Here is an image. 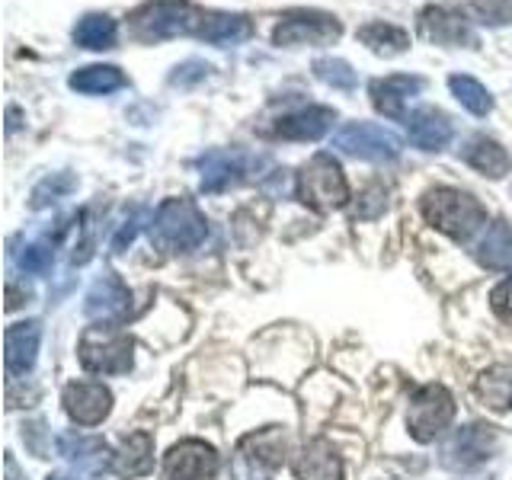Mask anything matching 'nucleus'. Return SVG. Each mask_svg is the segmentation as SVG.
Listing matches in <instances>:
<instances>
[{"instance_id": "4468645a", "label": "nucleus", "mask_w": 512, "mask_h": 480, "mask_svg": "<svg viewBox=\"0 0 512 480\" xmlns=\"http://www.w3.org/2000/svg\"><path fill=\"white\" fill-rule=\"evenodd\" d=\"M420 29H423V36L436 45H448V48H455V45L474 48L477 45V32L471 29L468 16L452 13L445 7H426L420 13Z\"/></svg>"}, {"instance_id": "c85d7f7f", "label": "nucleus", "mask_w": 512, "mask_h": 480, "mask_svg": "<svg viewBox=\"0 0 512 480\" xmlns=\"http://www.w3.org/2000/svg\"><path fill=\"white\" fill-rule=\"evenodd\" d=\"M477 397L484 400L490 410L512 407V365H493L477 378Z\"/></svg>"}, {"instance_id": "473e14b6", "label": "nucleus", "mask_w": 512, "mask_h": 480, "mask_svg": "<svg viewBox=\"0 0 512 480\" xmlns=\"http://www.w3.org/2000/svg\"><path fill=\"white\" fill-rule=\"evenodd\" d=\"M52 260H55V237L45 234V237L32 240V244L23 247L20 269L29 272V276H45V272L52 269Z\"/></svg>"}, {"instance_id": "c9c22d12", "label": "nucleus", "mask_w": 512, "mask_h": 480, "mask_svg": "<svg viewBox=\"0 0 512 480\" xmlns=\"http://www.w3.org/2000/svg\"><path fill=\"white\" fill-rule=\"evenodd\" d=\"M490 304H493V311L500 314L503 320H512V279H503L500 285L493 288Z\"/></svg>"}, {"instance_id": "f8f14e48", "label": "nucleus", "mask_w": 512, "mask_h": 480, "mask_svg": "<svg viewBox=\"0 0 512 480\" xmlns=\"http://www.w3.org/2000/svg\"><path fill=\"white\" fill-rule=\"evenodd\" d=\"M164 471L170 480H205L218 471V452L199 439H186L170 448Z\"/></svg>"}, {"instance_id": "412c9836", "label": "nucleus", "mask_w": 512, "mask_h": 480, "mask_svg": "<svg viewBox=\"0 0 512 480\" xmlns=\"http://www.w3.org/2000/svg\"><path fill=\"white\" fill-rule=\"evenodd\" d=\"M58 452L77 464L80 471L100 474L109 464V448L103 439H90V436H74V432H61L58 436Z\"/></svg>"}, {"instance_id": "e433bc0d", "label": "nucleus", "mask_w": 512, "mask_h": 480, "mask_svg": "<svg viewBox=\"0 0 512 480\" xmlns=\"http://www.w3.org/2000/svg\"><path fill=\"white\" fill-rule=\"evenodd\" d=\"M135 234H138V221H125L119 228V234H116V240H112V250L122 253L125 244H132V240H135Z\"/></svg>"}, {"instance_id": "1a4fd4ad", "label": "nucleus", "mask_w": 512, "mask_h": 480, "mask_svg": "<svg viewBox=\"0 0 512 480\" xmlns=\"http://www.w3.org/2000/svg\"><path fill=\"white\" fill-rule=\"evenodd\" d=\"M333 148H340L349 157H362V160H394L404 151V141L384 125L349 122L333 135Z\"/></svg>"}, {"instance_id": "4c0bfd02", "label": "nucleus", "mask_w": 512, "mask_h": 480, "mask_svg": "<svg viewBox=\"0 0 512 480\" xmlns=\"http://www.w3.org/2000/svg\"><path fill=\"white\" fill-rule=\"evenodd\" d=\"M48 480H71V477H64V474H48Z\"/></svg>"}, {"instance_id": "f257e3e1", "label": "nucleus", "mask_w": 512, "mask_h": 480, "mask_svg": "<svg viewBox=\"0 0 512 480\" xmlns=\"http://www.w3.org/2000/svg\"><path fill=\"white\" fill-rule=\"evenodd\" d=\"M423 218L432 224L436 231L455 237V240H468L480 224L487 221V208L480 205L471 192H461L452 186H439L429 189L423 202Z\"/></svg>"}, {"instance_id": "423d86ee", "label": "nucleus", "mask_w": 512, "mask_h": 480, "mask_svg": "<svg viewBox=\"0 0 512 480\" xmlns=\"http://www.w3.org/2000/svg\"><path fill=\"white\" fill-rule=\"evenodd\" d=\"M288 452V436L282 429H263V432H250L237 442V455H234V474L237 480H266L272 471L285 461Z\"/></svg>"}, {"instance_id": "2f4dec72", "label": "nucleus", "mask_w": 512, "mask_h": 480, "mask_svg": "<svg viewBox=\"0 0 512 480\" xmlns=\"http://www.w3.org/2000/svg\"><path fill=\"white\" fill-rule=\"evenodd\" d=\"M314 74H317V80H324V84L333 90H356V84H359V74L352 71V64L343 58H317Z\"/></svg>"}, {"instance_id": "c756f323", "label": "nucleus", "mask_w": 512, "mask_h": 480, "mask_svg": "<svg viewBox=\"0 0 512 480\" xmlns=\"http://www.w3.org/2000/svg\"><path fill=\"white\" fill-rule=\"evenodd\" d=\"M448 90H452L455 100L468 112H474V116H487V112L493 109L490 90L480 84V80L468 77V74H452V77H448Z\"/></svg>"}, {"instance_id": "20e7f679", "label": "nucleus", "mask_w": 512, "mask_h": 480, "mask_svg": "<svg viewBox=\"0 0 512 480\" xmlns=\"http://www.w3.org/2000/svg\"><path fill=\"white\" fill-rule=\"evenodd\" d=\"M80 365L96 375H122L132 368V340L112 324L87 327L77 346Z\"/></svg>"}, {"instance_id": "9b49d317", "label": "nucleus", "mask_w": 512, "mask_h": 480, "mask_svg": "<svg viewBox=\"0 0 512 480\" xmlns=\"http://www.w3.org/2000/svg\"><path fill=\"white\" fill-rule=\"evenodd\" d=\"M196 164L202 170V189L205 192H224V189H231L237 183H244L260 160L247 157L244 151L215 148V151H205Z\"/></svg>"}, {"instance_id": "cd10ccee", "label": "nucleus", "mask_w": 512, "mask_h": 480, "mask_svg": "<svg viewBox=\"0 0 512 480\" xmlns=\"http://www.w3.org/2000/svg\"><path fill=\"white\" fill-rule=\"evenodd\" d=\"M116 39H119V26L106 13H87L84 20L74 26V42L80 48H90V52L112 48V45H116Z\"/></svg>"}, {"instance_id": "39448f33", "label": "nucleus", "mask_w": 512, "mask_h": 480, "mask_svg": "<svg viewBox=\"0 0 512 480\" xmlns=\"http://www.w3.org/2000/svg\"><path fill=\"white\" fill-rule=\"evenodd\" d=\"M298 199L320 212L343 208L349 199V183L340 170V164L330 154H317L298 173Z\"/></svg>"}, {"instance_id": "7c9ffc66", "label": "nucleus", "mask_w": 512, "mask_h": 480, "mask_svg": "<svg viewBox=\"0 0 512 480\" xmlns=\"http://www.w3.org/2000/svg\"><path fill=\"white\" fill-rule=\"evenodd\" d=\"M458 7L474 23H487V26L512 23V4H509V0H458Z\"/></svg>"}, {"instance_id": "f3484780", "label": "nucleus", "mask_w": 512, "mask_h": 480, "mask_svg": "<svg viewBox=\"0 0 512 480\" xmlns=\"http://www.w3.org/2000/svg\"><path fill=\"white\" fill-rule=\"evenodd\" d=\"M336 122V112L330 106H308L292 116H282L276 122V135L288 141H317L324 138Z\"/></svg>"}, {"instance_id": "2eb2a0df", "label": "nucleus", "mask_w": 512, "mask_h": 480, "mask_svg": "<svg viewBox=\"0 0 512 480\" xmlns=\"http://www.w3.org/2000/svg\"><path fill=\"white\" fill-rule=\"evenodd\" d=\"M39 340H42V324L39 320H23L13 324L4 333V362L10 375H26L32 372L39 356Z\"/></svg>"}, {"instance_id": "dca6fc26", "label": "nucleus", "mask_w": 512, "mask_h": 480, "mask_svg": "<svg viewBox=\"0 0 512 480\" xmlns=\"http://www.w3.org/2000/svg\"><path fill=\"white\" fill-rule=\"evenodd\" d=\"M423 87H426V80L416 77V74H391V77H381V80H375V84H372V103L388 119H407L404 106Z\"/></svg>"}, {"instance_id": "7ed1b4c3", "label": "nucleus", "mask_w": 512, "mask_h": 480, "mask_svg": "<svg viewBox=\"0 0 512 480\" xmlns=\"http://www.w3.org/2000/svg\"><path fill=\"white\" fill-rule=\"evenodd\" d=\"M205 218L189 199H167L157 208L151 237L164 250H196L205 240Z\"/></svg>"}, {"instance_id": "a211bd4d", "label": "nucleus", "mask_w": 512, "mask_h": 480, "mask_svg": "<svg viewBox=\"0 0 512 480\" xmlns=\"http://www.w3.org/2000/svg\"><path fill=\"white\" fill-rule=\"evenodd\" d=\"M404 122H407L410 141L423 151H442L445 144L452 141V122H448L445 112L432 109V106L410 112Z\"/></svg>"}, {"instance_id": "72a5a7b5", "label": "nucleus", "mask_w": 512, "mask_h": 480, "mask_svg": "<svg viewBox=\"0 0 512 480\" xmlns=\"http://www.w3.org/2000/svg\"><path fill=\"white\" fill-rule=\"evenodd\" d=\"M74 186H77V180H74L71 173H52V176H45V180L36 189H32V208H45V205L64 199Z\"/></svg>"}, {"instance_id": "0eeeda50", "label": "nucleus", "mask_w": 512, "mask_h": 480, "mask_svg": "<svg viewBox=\"0 0 512 480\" xmlns=\"http://www.w3.org/2000/svg\"><path fill=\"white\" fill-rule=\"evenodd\" d=\"M452 420H455V397L448 394V388H442V384H423V388L413 391L407 426L416 442H432Z\"/></svg>"}, {"instance_id": "393cba45", "label": "nucleus", "mask_w": 512, "mask_h": 480, "mask_svg": "<svg viewBox=\"0 0 512 480\" xmlns=\"http://www.w3.org/2000/svg\"><path fill=\"white\" fill-rule=\"evenodd\" d=\"M359 42L372 48L375 55L381 58H394V55H404L410 48V36L407 29H400L394 23H384V20H375V23H365L359 29Z\"/></svg>"}, {"instance_id": "5701e85b", "label": "nucleus", "mask_w": 512, "mask_h": 480, "mask_svg": "<svg viewBox=\"0 0 512 480\" xmlns=\"http://www.w3.org/2000/svg\"><path fill=\"white\" fill-rule=\"evenodd\" d=\"M474 256L487 269H512V224L509 221H493L477 240Z\"/></svg>"}, {"instance_id": "b1692460", "label": "nucleus", "mask_w": 512, "mask_h": 480, "mask_svg": "<svg viewBox=\"0 0 512 480\" xmlns=\"http://www.w3.org/2000/svg\"><path fill=\"white\" fill-rule=\"evenodd\" d=\"M250 32H253L250 20H247V16H240V13H205L199 36L205 42H212V45L228 48V45L250 39Z\"/></svg>"}, {"instance_id": "aec40b11", "label": "nucleus", "mask_w": 512, "mask_h": 480, "mask_svg": "<svg viewBox=\"0 0 512 480\" xmlns=\"http://www.w3.org/2000/svg\"><path fill=\"white\" fill-rule=\"evenodd\" d=\"M295 477L298 480H343V461L324 439H317L311 445H304L295 455Z\"/></svg>"}, {"instance_id": "f03ea898", "label": "nucleus", "mask_w": 512, "mask_h": 480, "mask_svg": "<svg viewBox=\"0 0 512 480\" xmlns=\"http://www.w3.org/2000/svg\"><path fill=\"white\" fill-rule=\"evenodd\" d=\"M205 13L192 7L189 0H148L132 13V29L138 39H173V36H192L202 29Z\"/></svg>"}, {"instance_id": "f704fd0d", "label": "nucleus", "mask_w": 512, "mask_h": 480, "mask_svg": "<svg viewBox=\"0 0 512 480\" xmlns=\"http://www.w3.org/2000/svg\"><path fill=\"white\" fill-rule=\"evenodd\" d=\"M212 74V64L202 61V58H189L183 64H176L173 74H170V87H180V90H189V87H196L202 84V80Z\"/></svg>"}, {"instance_id": "4be33fe9", "label": "nucleus", "mask_w": 512, "mask_h": 480, "mask_svg": "<svg viewBox=\"0 0 512 480\" xmlns=\"http://www.w3.org/2000/svg\"><path fill=\"white\" fill-rule=\"evenodd\" d=\"M154 468V439L148 432H135L119 448V455H112V471L119 477H144Z\"/></svg>"}, {"instance_id": "6e6552de", "label": "nucleus", "mask_w": 512, "mask_h": 480, "mask_svg": "<svg viewBox=\"0 0 512 480\" xmlns=\"http://www.w3.org/2000/svg\"><path fill=\"white\" fill-rule=\"evenodd\" d=\"M343 36V23L320 10H288L272 29V42L285 48L298 45H333Z\"/></svg>"}, {"instance_id": "9d476101", "label": "nucleus", "mask_w": 512, "mask_h": 480, "mask_svg": "<svg viewBox=\"0 0 512 480\" xmlns=\"http://www.w3.org/2000/svg\"><path fill=\"white\" fill-rule=\"evenodd\" d=\"M493 452H496V429L484 426V423H474V426L458 429L455 436L445 442L442 464L452 471H468L474 464L487 461Z\"/></svg>"}, {"instance_id": "6ab92c4d", "label": "nucleus", "mask_w": 512, "mask_h": 480, "mask_svg": "<svg viewBox=\"0 0 512 480\" xmlns=\"http://www.w3.org/2000/svg\"><path fill=\"white\" fill-rule=\"evenodd\" d=\"M128 301H132V295H128V288L119 282V276L106 272V276L96 279L93 288L87 292L84 311L90 317H100V320H116V317L128 314Z\"/></svg>"}, {"instance_id": "ddd939ff", "label": "nucleus", "mask_w": 512, "mask_h": 480, "mask_svg": "<svg viewBox=\"0 0 512 480\" xmlns=\"http://www.w3.org/2000/svg\"><path fill=\"white\" fill-rule=\"evenodd\" d=\"M64 410L74 423L80 426H96L103 423L112 410V394L109 388L96 381H74L64 388Z\"/></svg>"}, {"instance_id": "bb28decb", "label": "nucleus", "mask_w": 512, "mask_h": 480, "mask_svg": "<svg viewBox=\"0 0 512 480\" xmlns=\"http://www.w3.org/2000/svg\"><path fill=\"white\" fill-rule=\"evenodd\" d=\"M71 90L77 93H90V96H106L112 90H122L128 80L119 68H112V64H87V68H77L71 74Z\"/></svg>"}, {"instance_id": "a878e982", "label": "nucleus", "mask_w": 512, "mask_h": 480, "mask_svg": "<svg viewBox=\"0 0 512 480\" xmlns=\"http://www.w3.org/2000/svg\"><path fill=\"white\" fill-rule=\"evenodd\" d=\"M464 160L477 170V173H484L490 176V180H500V176L509 173V154L500 141H493V138H474L468 148H464Z\"/></svg>"}]
</instances>
